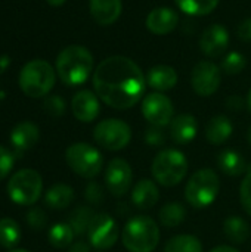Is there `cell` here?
Segmentation results:
<instances>
[{"instance_id":"33","label":"cell","mask_w":251,"mask_h":252,"mask_svg":"<svg viewBox=\"0 0 251 252\" xmlns=\"http://www.w3.org/2000/svg\"><path fill=\"white\" fill-rule=\"evenodd\" d=\"M240 201L247 214L251 216V171L247 173L240 188Z\"/></svg>"},{"instance_id":"12","label":"cell","mask_w":251,"mask_h":252,"mask_svg":"<svg viewBox=\"0 0 251 252\" xmlns=\"http://www.w3.org/2000/svg\"><path fill=\"white\" fill-rule=\"evenodd\" d=\"M220 80L222 75L219 66L209 61H203L197 63L191 74L192 89L197 94L203 97H209L213 93H216L220 86Z\"/></svg>"},{"instance_id":"24","label":"cell","mask_w":251,"mask_h":252,"mask_svg":"<svg viewBox=\"0 0 251 252\" xmlns=\"http://www.w3.org/2000/svg\"><path fill=\"white\" fill-rule=\"evenodd\" d=\"M217 164H219V168L225 174L232 176V177L241 176L246 171V161H244L243 155L232 149H226V151L220 152L219 158H217Z\"/></svg>"},{"instance_id":"28","label":"cell","mask_w":251,"mask_h":252,"mask_svg":"<svg viewBox=\"0 0 251 252\" xmlns=\"http://www.w3.org/2000/svg\"><path fill=\"white\" fill-rule=\"evenodd\" d=\"M164 252H203V244L197 236L179 235L166 244Z\"/></svg>"},{"instance_id":"21","label":"cell","mask_w":251,"mask_h":252,"mask_svg":"<svg viewBox=\"0 0 251 252\" xmlns=\"http://www.w3.org/2000/svg\"><path fill=\"white\" fill-rule=\"evenodd\" d=\"M146 81L148 84L157 90V92H167L170 89H173L178 83V72L175 71L173 66L169 65H157L152 66L148 71L146 75Z\"/></svg>"},{"instance_id":"5","label":"cell","mask_w":251,"mask_h":252,"mask_svg":"<svg viewBox=\"0 0 251 252\" xmlns=\"http://www.w3.org/2000/svg\"><path fill=\"white\" fill-rule=\"evenodd\" d=\"M220 190L219 176L212 168L195 171L186 183L185 198L194 208H206L212 205Z\"/></svg>"},{"instance_id":"4","label":"cell","mask_w":251,"mask_h":252,"mask_svg":"<svg viewBox=\"0 0 251 252\" xmlns=\"http://www.w3.org/2000/svg\"><path fill=\"white\" fill-rule=\"evenodd\" d=\"M55 86V71L52 65L41 59H34L24 65L19 72V87L28 97H43Z\"/></svg>"},{"instance_id":"8","label":"cell","mask_w":251,"mask_h":252,"mask_svg":"<svg viewBox=\"0 0 251 252\" xmlns=\"http://www.w3.org/2000/svg\"><path fill=\"white\" fill-rule=\"evenodd\" d=\"M65 161L75 174L84 179L96 177L104 167V158L101 152L89 143L83 142L74 143L67 149Z\"/></svg>"},{"instance_id":"11","label":"cell","mask_w":251,"mask_h":252,"mask_svg":"<svg viewBox=\"0 0 251 252\" xmlns=\"http://www.w3.org/2000/svg\"><path fill=\"white\" fill-rule=\"evenodd\" d=\"M142 114L151 126L166 127L173 120L175 108L166 94L149 93L142 102Z\"/></svg>"},{"instance_id":"6","label":"cell","mask_w":251,"mask_h":252,"mask_svg":"<svg viewBox=\"0 0 251 252\" xmlns=\"http://www.w3.org/2000/svg\"><path fill=\"white\" fill-rule=\"evenodd\" d=\"M151 173L157 183L166 188H173L186 177L188 159L180 151H161L152 161Z\"/></svg>"},{"instance_id":"25","label":"cell","mask_w":251,"mask_h":252,"mask_svg":"<svg viewBox=\"0 0 251 252\" xmlns=\"http://www.w3.org/2000/svg\"><path fill=\"white\" fill-rule=\"evenodd\" d=\"M223 232L231 242L244 244L250 236V226L244 219L238 216H231L223 223Z\"/></svg>"},{"instance_id":"3","label":"cell","mask_w":251,"mask_h":252,"mask_svg":"<svg viewBox=\"0 0 251 252\" xmlns=\"http://www.w3.org/2000/svg\"><path fill=\"white\" fill-rule=\"evenodd\" d=\"M121 242L130 252H152L160 242V229L148 216L132 217L121 232Z\"/></svg>"},{"instance_id":"44","label":"cell","mask_w":251,"mask_h":252,"mask_svg":"<svg viewBox=\"0 0 251 252\" xmlns=\"http://www.w3.org/2000/svg\"><path fill=\"white\" fill-rule=\"evenodd\" d=\"M247 139H249V143L251 145V127H250V130H249V136H247Z\"/></svg>"},{"instance_id":"14","label":"cell","mask_w":251,"mask_h":252,"mask_svg":"<svg viewBox=\"0 0 251 252\" xmlns=\"http://www.w3.org/2000/svg\"><path fill=\"white\" fill-rule=\"evenodd\" d=\"M229 44V32L225 27L213 24L207 27L200 38V47L209 58L222 56Z\"/></svg>"},{"instance_id":"7","label":"cell","mask_w":251,"mask_h":252,"mask_svg":"<svg viewBox=\"0 0 251 252\" xmlns=\"http://www.w3.org/2000/svg\"><path fill=\"white\" fill-rule=\"evenodd\" d=\"M43 190L41 176L31 168L16 171L7 182V195L18 205H33Z\"/></svg>"},{"instance_id":"39","label":"cell","mask_w":251,"mask_h":252,"mask_svg":"<svg viewBox=\"0 0 251 252\" xmlns=\"http://www.w3.org/2000/svg\"><path fill=\"white\" fill-rule=\"evenodd\" d=\"M237 34L243 41H251V18L244 19L237 28Z\"/></svg>"},{"instance_id":"42","label":"cell","mask_w":251,"mask_h":252,"mask_svg":"<svg viewBox=\"0 0 251 252\" xmlns=\"http://www.w3.org/2000/svg\"><path fill=\"white\" fill-rule=\"evenodd\" d=\"M212 252H240L238 250L232 248V247H217L215 250H212Z\"/></svg>"},{"instance_id":"31","label":"cell","mask_w":251,"mask_h":252,"mask_svg":"<svg viewBox=\"0 0 251 252\" xmlns=\"http://www.w3.org/2000/svg\"><path fill=\"white\" fill-rule=\"evenodd\" d=\"M21 238L19 226L15 220L4 217L0 219V245L4 248H13Z\"/></svg>"},{"instance_id":"15","label":"cell","mask_w":251,"mask_h":252,"mask_svg":"<svg viewBox=\"0 0 251 252\" xmlns=\"http://www.w3.org/2000/svg\"><path fill=\"white\" fill-rule=\"evenodd\" d=\"M71 109L74 117L81 123H92L99 115L101 106L95 93L89 90L78 92L71 100Z\"/></svg>"},{"instance_id":"16","label":"cell","mask_w":251,"mask_h":252,"mask_svg":"<svg viewBox=\"0 0 251 252\" xmlns=\"http://www.w3.org/2000/svg\"><path fill=\"white\" fill-rule=\"evenodd\" d=\"M179 24V16L172 7H157L149 12L146 18V27L157 35L172 32Z\"/></svg>"},{"instance_id":"18","label":"cell","mask_w":251,"mask_h":252,"mask_svg":"<svg viewBox=\"0 0 251 252\" xmlns=\"http://www.w3.org/2000/svg\"><path fill=\"white\" fill-rule=\"evenodd\" d=\"M160 198L157 185L149 179L139 180L132 190V202L139 210H151Z\"/></svg>"},{"instance_id":"30","label":"cell","mask_w":251,"mask_h":252,"mask_svg":"<svg viewBox=\"0 0 251 252\" xmlns=\"http://www.w3.org/2000/svg\"><path fill=\"white\" fill-rule=\"evenodd\" d=\"M176 4L188 15L203 16L212 13L219 4V0H176Z\"/></svg>"},{"instance_id":"41","label":"cell","mask_w":251,"mask_h":252,"mask_svg":"<svg viewBox=\"0 0 251 252\" xmlns=\"http://www.w3.org/2000/svg\"><path fill=\"white\" fill-rule=\"evenodd\" d=\"M68 252H90V245L84 241H78V242L71 244Z\"/></svg>"},{"instance_id":"40","label":"cell","mask_w":251,"mask_h":252,"mask_svg":"<svg viewBox=\"0 0 251 252\" xmlns=\"http://www.w3.org/2000/svg\"><path fill=\"white\" fill-rule=\"evenodd\" d=\"M226 105H228V108H229L231 111H241V109L244 108L243 97H240V96H231V97L228 99Z\"/></svg>"},{"instance_id":"34","label":"cell","mask_w":251,"mask_h":252,"mask_svg":"<svg viewBox=\"0 0 251 252\" xmlns=\"http://www.w3.org/2000/svg\"><path fill=\"white\" fill-rule=\"evenodd\" d=\"M27 223L31 229L34 230H41L46 227L47 223V217L44 214L43 210L40 208H33L28 214H27Z\"/></svg>"},{"instance_id":"20","label":"cell","mask_w":251,"mask_h":252,"mask_svg":"<svg viewBox=\"0 0 251 252\" xmlns=\"http://www.w3.org/2000/svg\"><path fill=\"white\" fill-rule=\"evenodd\" d=\"M38 137H40L38 127L30 121H24V123L16 124L10 133V142L19 151L31 149L38 142Z\"/></svg>"},{"instance_id":"36","label":"cell","mask_w":251,"mask_h":252,"mask_svg":"<svg viewBox=\"0 0 251 252\" xmlns=\"http://www.w3.org/2000/svg\"><path fill=\"white\" fill-rule=\"evenodd\" d=\"M13 167V157L12 154L4 149L3 146H0V180L6 179L7 174L10 173Z\"/></svg>"},{"instance_id":"19","label":"cell","mask_w":251,"mask_h":252,"mask_svg":"<svg viewBox=\"0 0 251 252\" xmlns=\"http://www.w3.org/2000/svg\"><path fill=\"white\" fill-rule=\"evenodd\" d=\"M90 13L98 24L111 25L121 15V0H90Z\"/></svg>"},{"instance_id":"45","label":"cell","mask_w":251,"mask_h":252,"mask_svg":"<svg viewBox=\"0 0 251 252\" xmlns=\"http://www.w3.org/2000/svg\"><path fill=\"white\" fill-rule=\"evenodd\" d=\"M10 252H30V251H27V250H12Z\"/></svg>"},{"instance_id":"23","label":"cell","mask_w":251,"mask_h":252,"mask_svg":"<svg viewBox=\"0 0 251 252\" xmlns=\"http://www.w3.org/2000/svg\"><path fill=\"white\" fill-rule=\"evenodd\" d=\"M74 199V190L72 188H70L68 185H55L52 186L46 196H44V202L47 207L53 208V210H64L67 208Z\"/></svg>"},{"instance_id":"13","label":"cell","mask_w":251,"mask_h":252,"mask_svg":"<svg viewBox=\"0 0 251 252\" xmlns=\"http://www.w3.org/2000/svg\"><path fill=\"white\" fill-rule=\"evenodd\" d=\"M132 177V168L127 161L121 158H114L108 162V167L105 170V185L112 196H124L130 190Z\"/></svg>"},{"instance_id":"22","label":"cell","mask_w":251,"mask_h":252,"mask_svg":"<svg viewBox=\"0 0 251 252\" xmlns=\"http://www.w3.org/2000/svg\"><path fill=\"white\" fill-rule=\"evenodd\" d=\"M232 131L231 120L225 115H216L206 126V139L212 145H222L232 136Z\"/></svg>"},{"instance_id":"2","label":"cell","mask_w":251,"mask_h":252,"mask_svg":"<svg viewBox=\"0 0 251 252\" xmlns=\"http://www.w3.org/2000/svg\"><path fill=\"white\" fill-rule=\"evenodd\" d=\"M93 69V56L83 46L65 47L56 59V72L67 86L83 84Z\"/></svg>"},{"instance_id":"26","label":"cell","mask_w":251,"mask_h":252,"mask_svg":"<svg viewBox=\"0 0 251 252\" xmlns=\"http://www.w3.org/2000/svg\"><path fill=\"white\" fill-rule=\"evenodd\" d=\"M158 219L164 227L173 229V227H178L179 224H182L185 221L186 210L180 202H170V204H166L160 210Z\"/></svg>"},{"instance_id":"43","label":"cell","mask_w":251,"mask_h":252,"mask_svg":"<svg viewBox=\"0 0 251 252\" xmlns=\"http://www.w3.org/2000/svg\"><path fill=\"white\" fill-rule=\"evenodd\" d=\"M50 6H61L65 3V0H46Z\"/></svg>"},{"instance_id":"1","label":"cell","mask_w":251,"mask_h":252,"mask_svg":"<svg viewBox=\"0 0 251 252\" xmlns=\"http://www.w3.org/2000/svg\"><path fill=\"white\" fill-rule=\"evenodd\" d=\"M93 87L98 97L114 109H129L143 96L145 77L141 68L126 56L104 59L95 74Z\"/></svg>"},{"instance_id":"10","label":"cell","mask_w":251,"mask_h":252,"mask_svg":"<svg viewBox=\"0 0 251 252\" xmlns=\"http://www.w3.org/2000/svg\"><path fill=\"white\" fill-rule=\"evenodd\" d=\"M118 226L117 221L108 214H96L89 226L87 238L93 248L96 250H109L118 241Z\"/></svg>"},{"instance_id":"9","label":"cell","mask_w":251,"mask_h":252,"mask_svg":"<svg viewBox=\"0 0 251 252\" xmlns=\"http://www.w3.org/2000/svg\"><path fill=\"white\" fill-rule=\"evenodd\" d=\"M95 142L107 151H120L124 149L132 139L130 127L115 118L101 121L93 130Z\"/></svg>"},{"instance_id":"37","label":"cell","mask_w":251,"mask_h":252,"mask_svg":"<svg viewBox=\"0 0 251 252\" xmlns=\"http://www.w3.org/2000/svg\"><path fill=\"white\" fill-rule=\"evenodd\" d=\"M145 140L151 145V146H160L164 143V133L161 130V127L152 126L146 130L145 134Z\"/></svg>"},{"instance_id":"35","label":"cell","mask_w":251,"mask_h":252,"mask_svg":"<svg viewBox=\"0 0 251 252\" xmlns=\"http://www.w3.org/2000/svg\"><path fill=\"white\" fill-rule=\"evenodd\" d=\"M44 109L52 117H61L65 111V103L59 96H50L44 100Z\"/></svg>"},{"instance_id":"46","label":"cell","mask_w":251,"mask_h":252,"mask_svg":"<svg viewBox=\"0 0 251 252\" xmlns=\"http://www.w3.org/2000/svg\"><path fill=\"white\" fill-rule=\"evenodd\" d=\"M249 106H250V109H251V89H250V93H249Z\"/></svg>"},{"instance_id":"38","label":"cell","mask_w":251,"mask_h":252,"mask_svg":"<svg viewBox=\"0 0 251 252\" xmlns=\"http://www.w3.org/2000/svg\"><path fill=\"white\" fill-rule=\"evenodd\" d=\"M86 199L90 204H101L104 199V190L98 183H89L86 188Z\"/></svg>"},{"instance_id":"27","label":"cell","mask_w":251,"mask_h":252,"mask_svg":"<svg viewBox=\"0 0 251 252\" xmlns=\"http://www.w3.org/2000/svg\"><path fill=\"white\" fill-rule=\"evenodd\" d=\"M96 214L93 213V210L90 207H78V208H75L70 214V220H68V224L71 226L74 235L81 236V235L87 233L89 226H90Z\"/></svg>"},{"instance_id":"17","label":"cell","mask_w":251,"mask_h":252,"mask_svg":"<svg viewBox=\"0 0 251 252\" xmlns=\"http://www.w3.org/2000/svg\"><path fill=\"white\" fill-rule=\"evenodd\" d=\"M198 133V123L191 114H180L170 123V137L178 145L191 143Z\"/></svg>"},{"instance_id":"32","label":"cell","mask_w":251,"mask_h":252,"mask_svg":"<svg viewBox=\"0 0 251 252\" xmlns=\"http://www.w3.org/2000/svg\"><path fill=\"white\" fill-rule=\"evenodd\" d=\"M246 65H247V59L240 52H231L222 61V69H223V72H226L229 75L240 74L246 68Z\"/></svg>"},{"instance_id":"29","label":"cell","mask_w":251,"mask_h":252,"mask_svg":"<svg viewBox=\"0 0 251 252\" xmlns=\"http://www.w3.org/2000/svg\"><path fill=\"white\" fill-rule=\"evenodd\" d=\"M74 236L75 235H74V232L68 223H58V224L52 226L49 230V235H47L50 245L58 248V250H64L67 247H71Z\"/></svg>"}]
</instances>
